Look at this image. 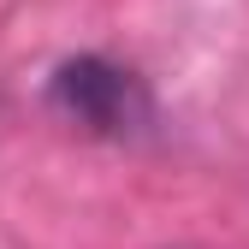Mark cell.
<instances>
[{
  "instance_id": "1",
  "label": "cell",
  "mask_w": 249,
  "mask_h": 249,
  "mask_svg": "<svg viewBox=\"0 0 249 249\" xmlns=\"http://www.w3.org/2000/svg\"><path fill=\"white\" fill-rule=\"evenodd\" d=\"M53 107L77 124H89V131H101V137H124L148 119V89L124 66L83 53V59H66L53 71Z\"/></svg>"
}]
</instances>
